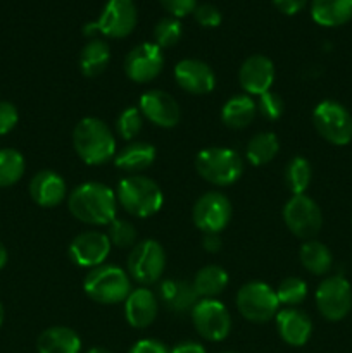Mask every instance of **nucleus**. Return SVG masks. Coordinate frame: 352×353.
I'll return each instance as SVG.
<instances>
[{"instance_id": "f257e3e1", "label": "nucleus", "mask_w": 352, "mask_h": 353, "mask_svg": "<svg viewBox=\"0 0 352 353\" xmlns=\"http://www.w3.org/2000/svg\"><path fill=\"white\" fill-rule=\"evenodd\" d=\"M68 209L81 223L109 226L116 219L117 196L104 183H83L68 195Z\"/></svg>"}, {"instance_id": "f03ea898", "label": "nucleus", "mask_w": 352, "mask_h": 353, "mask_svg": "<svg viewBox=\"0 0 352 353\" xmlns=\"http://www.w3.org/2000/svg\"><path fill=\"white\" fill-rule=\"evenodd\" d=\"M72 147L85 164L102 165L116 155V138L99 117H83L72 131Z\"/></svg>"}, {"instance_id": "7ed1b4c3", "label": "nucleus", "mask_w": 352, "mask_h": 353, "mask_svg": "<svg viewBox=\"0 0 352 353\" xmlns=\"http://www.w3.org/2000/svg\"><path fill=\"white\" fill-rule=\"evenodd\" d=\"M117 203L126 210L130 216L152 217L161 210L164 203V195L154 179L141 174H133L119 181L116 190Z\"/></svg>"}, {"instance_id": "20e7f679", "label": "nucleus", "mask_w": 352, "mask_h": 353, "mask_svg": "<svg viewBox=\"0 0 352 353\" xmlns=\"http://www.w3.org/2000/svg\"><path fill=\"white\" fill-rule=\"evenodd\" d=\"M83 290L90 300L100 305H116L131 293V278L117 265L102 264L90 269L83 279Z\"/></svg>"}, {"instance_id": "39448f33", "label": "nucleus", "mask_w": 352, "mask_h": 353, "mask_svg": "<svg viewBox=\"0 0 352 353\" xmlns=\"http://www.w3.org/2000/svg\"><path fill=\"white\" fill-rule=\"evenodd\" d=\"M244 159L226 147L204 148L195 157V171L202 179L216 186H230L244 174Z\"/></svg>"}, {"instance_id": "423d86ee", "label": "nucleus", "mask_w": 352, "mask_h": 353, "mask_svg": "<svg viewBox=\"0 0 352 353\" xmlns=\"http://www.w3.org/2000/svg\"><path fill=\"white\" fill-rule=\"evenodd\" d=\"M137 6L133 0H107L95 23L85 26V34L92 40L97 33L107 38H126L137 26Z\"/></svg>"}, {"instance_id": "0eeeda50", "label": "nucleus", "mask_w": 352, "mask_h": 353, "mask_svg": "<svg viewBox=\"0 0 352 353\" xmlns=\"http://www.w3.org/2000/svg\"><path fill=\"white\" fill-rule=\"evenodd\" d=\"M237 309L240 316L251 323L264 324L276 317L280 302L271 286L262 281H251L238 290Z\"/></svg>"}, {"instance_id": "6e6552de", "label": "nucleus", "mask_w": 352, "mask_h": 353, "mask_svg": "<svg viewBox=\"0 0 352 353\" xmlns=\"http://www.w3.org/2000/svg\"><path fill=\"white\" fill-rule=\"evenodd\" d=\"M313 124L317 134L328 143L344 147L352 140V116L340 102L323 100L313 112Z\"/></svg>"}, {"instance_id": "1a4fd4ad", "label": "nucleus", "mask_w": 352, "mask_h": 353, "mask_svg": "<svg viewBox=\"0 0 352 353\" xmlns=\"http://www.w3.org/2000/svg\"><path fill=\"white\" fill-rule=\"evenodd\" d=\"M166 269V252L155 240H144L128 255V276L141 286H150L161 279Z\"/></svg>"}, {"instance_id": "9d476101", "label": "nucleus", "mask_w": 352, "mask_h": 353, "mask_svg": "<svg viewBox=\"0 0 352 353\" xmlns=\"http://www.w3.org/2000/svg\"><path fill=\"white\" fill-rule=\"evenodd\" d=\"M283 221L293 236L300 240H314L323 226V214L320 205L306 193L292 195L283 207Z\"/></svg>"}, {"instance_id": "9b49d317", "label": "nucleus", "mask_w": 352, "mask_h": 353, "mask_svg": "<svg viewBox=\"0 0 352 353\" xmlns=\"http://www.w3.org/2000/svg\"><path fill=\"white\" fill-rule=\"evenodd\" d=\"M316 307L326 321L345 319L352 309V286L344 276H328L316 290Z\"/></svg>"}, {"instance_id": "f8f14e48", "label": "nucleus", "mask_w": 352, "mask_h": 353, "mask_svg": "<svg viewBox=\"0 0 352 353\" xmlns=\"http://www.w3.org/2000/svg\"><path fill=\"white\" fill-rule=\"evenodd\" d=\"M231 202L221 192H207L195 202L192 210L193 224L204 234H219L231 221Z\"/></svg>"}, {"instance_id": "ddd939ff", "label": "nucleus", "mask_w": 352, "mask_h": 353, "mask_svg": "<svg viewBox=\"0 0 352 353\" xmlns=\"http://www.w3.org/2000/svg\"><path fill=\"white\" fill-rule=\"evenodd\" d=\"M192 323L197 333L207 341L226 340L231 331V316L216 299H200L192 309Z\"/></svg>"}, {"instance_id": "4468645a", "label": "nucleus", "mask_w": 352, "mask_h": 353, "mask_svg": "<svg viewBox=\"0 0 352 353\" xmlns=\"http://www.w3.org/2000/svg\"><path fill=\"white\" fill-rule=\"evenodd\" d=\"M164 68V55L155 43H140L128 52L124 72L135 83L154 81Z\"/></svg>"}, {"instance_id": "2eb2a0df", "label": "nucleus", "mask_w": 352, "mask_h": 353, "mask_svg": "<svg viewBox=\"0 0 352 353\" xmlns=\"http://www.w3.org/2000/svg\"><path fill=\"white\" fill-rule=\"evenodd\" d=\"M110 247L113 245H110L106 233L83 231L71 241L68 248V255L72 264L79 265V268L93 269L106 262V259L110 254Z\"/></svg>"}, {"instance_id": "dca6fc26", "label": "nucleus", "mask_w": 352, "mask_h": 353, "mask_svg": "<svg viewBox=\"0 0 352 353\" xmlns=\"http://www.w3.org/2000/svg\"><path fill=\"white\" fill-rule=\"evenodd\" d=\"M144 119L157 128H175L179 123V105L173 95L162 90H148L140 97L138 103Z\"/></svg>"}, {"instance_id": "f3484780", "label": "nucleus", "mask_w": 352, "mask_h": 353, "mask_svg": "<svg viewBox=\"0 0 352 353\" xmlns=\"http://www.w3.org/2000/svg\"><path fill=\"white\" fill-rule=\"evenodd\" d=\"M175 79L190 95H207L216 86V74L209 64L199 59H183L175 65Z\"/></svg>"}, {"instance_id": "a211bd4d", "label": "nucleus", "mask_w": 352, "mask_h": 353, "mask_svg": "<svg viewBox=\"0 0 352 353\" xmlns=\"http://www.w3.org/2000/svg\"><path fill=\"white\" fill-rule=\"evenodd\" d=\"M238 81L247 95H262L271 90L275 81V64L266 55H251L240 65Z\"/></svg>"}, {"instance_id": "6ab92c4d", "label": "nucleus", "mask_w": 352, "mask_h": 353, "mask_svg": "<svg viewBox=\"0 0 352 353\" xmlns=\"http://www.w3.org/2000/svg\"><path fill=\"white\" fill-rule=\"evenodd\" d=\"M68 195V185L64 178L50 169L37 172L30 181V196L37 205L43 209L61 205Z\"/></svg>"}, {"instance_id": "aec40b11", "label": "nucleus", "mask_w": 352, "mask_h": 353, "mask_svg": "<svg viewBox=\"0 0 352 353\" xmlns=\"http://www.w3.org/2000/svg\"><path fill=\"white\" fill-rule=\"evenodd\" d=\"M280 338L290 347H304L313 334V321L300 309L278 310L275 317Z\"/></svg>"}, {"instance_id": "412c9836", "label": "nucleus", "mask_w": 352, "mask_h": 353, "mask_svg": "<svg viewBox=\"0 0 352 353\" xmlns=\"http://www.w3.org/2000/svg\"><path fill=\"white\" fill-rule=\"evenodd\" d=\"M159 312V300L148 288L131 290L124 300V317L135 330H145L155 321Z\"/></svg>"}, {"instance_id": "4be33fe9", "label": "nucleus", "mask_w": 352, "mask_h": 353, "mask_svg": "<svg viewBox=\"0 0 352 353\" xmlns=\"http://www.w3.org/2000/svg\"><path fill=\"white\" fill-rule=\"evenodd\" d=\"M159 296L166 309L175 314L192 312L195 303L199 302V295L193 285L185 279H164L159 288Z\"/></svg>"}, {"instance_id": "5701e85b", "label": "nucleus", "mask_w": 352, "mask_h": 353, "mask_svg": "<svg viewBox=\"0 0 352 353\" xmlns=\"http://www.w3.org/2000/svg\"><path fill=\"white\" fill-rule=\"evenodd\" d=\"M155 147L154 145L147 143V141H130L126 147L121 148L119 152H116L114 155V164L117 169L124 172H137L145 171V169L150 168L155 162Z\"/></svg>"}, {"instance_id": "b1692460", "label": "nucleus", "mask_w": 352, "mask_h": 353, "mask_svg": "<svg viewBox=\"0 0 352 353\" xmlns=\"http://www.w3.org/2000/svg\"><path fill=\"white\" fill-rule=\"evenodd\" d=\"M37 350L38 353H79L81 338L71 327H48L38 336Z\"/></svg>"}, {"instance_id": "393cba45", "label": "nucleus", "mask_w": 352, "mask_h": 353, "mask_svg": "<svg viewBox=\"0 0 352 353\" xmlns=\"http://www.w3.org/2000/svg\"><path fill=\"white\" fill-rule=\"evenodd\" d=\"M311 17L320 26H342L352 19V0H313Z\"/></svg>"}, {"instance_id": "a878e982", "label": "nucleus", "mask_w": 352, "mask_h": 353, "mask_svg": "<svg viewBox=\"0 0 352 353\" xmlns=\"http://www.w3.org/2000/svg\"><path fill=\"white\" fill-rule=\"evenodd\" d=\"M257 103L251 95H235L226 100L221 109V121L230 130H244L254 121Z\"/></svg>"}, {"instance_id": "bb28decb", "label": "nucleus", "mask_w": 352, "mask_h": 353, "mask_svg": "<svg viewBox=\"0 0 352 353\" xmlns=\"http://www.w3.org/2000/svg\"><path fill=\"white\" fill-rule=\"evenodd\" d=\"M228 283H230L228 272L221 265L209 264L197 271L192 285L199 299H216L226 290Z\"/></svg>"}, {"instance_id": "cd10ccee", "label": "nucleus", "mask_w": 352, "mask_h": 353, "mask_svg": "<svg viewBox=\"0 0 352 353\" xmlns=\"http://www.w3.org/2000/svg\"><path fill=\"white\" fill-rule=\"evenodd\" d=\"M110 61V48L107 41L92 38L79 54V69L86 78H97L106 71Z\"/></svg>"}, {"instance_id": "c85d7f7f", "label": "nucleus", "mask_w": 352, "mask_h": 353, "mask_svg": "<svg viewBox=\"0 0 352 353\" xmlns=\"http://www.w3.org/2000/svg\"><path fill=\"white\" fill-rule=\"evenodd\" d=\"M299 259L302 268L314 276H323L333 265V255L330 248L317 240H307L300 247Z\"/></svg>"}, {"instance_id": "c756f323", "label": "nucleus", "mask_w": 352, "mask_h": 353, "mask_svg": "<svg viewBox=\"0 0 352 353\" xmlns=\"http://www.w3.org/2000/svg\"><path fill=\"white\" fill-rule=\"evenodd\" d=\"M280 152V141L275 133L271 131H264V133H257L248 140L247 148H245V155L247 161L252 165H266L278 155Z\"/></svg>"}, {"instance_id": "7c9ffc66", "label": "nucleus", "mask_w": 352, "mask_h": 353, "mask_svg": "<svg viewBox=\"0 0 352 353\" xmlns=\"http://www.w3.org/2000/svg\"><path fill=\"white\" fill-rule=\"evenodd\" d=\"M313 179V168L311 162L302 155H295L290 159L285 168V185L292 192V195H302L309 188Z\"/></svg>"}, {"instance_id": "2f4dec72", "label": "nucleus", "mask_w": 352, "mask_h": 353, "mask_svg": "<svg viewBox=\"0 0 352 353\" xmlns=\"http://www.w3.org/2000/svg\"><path fill=\"white\" fill-rule=\"evenodd\" d=\"M26 161L16 148H0V188H9L23 178Z\"/></svg>"}, {"instance_id": "473e14b6", "label": "nucleus", "mask_w": 352, "mask_h": 353, "mask_svg": "<svg viewBox=\"0 0 352 353\" xmlns=\"http://www.w3.org/2000/svg\"><path fill=\"white\" fill-rule=\"evenodd\" d=\"M276 296H278L280 305H286V309H293V307L300 305L307 296V285L304 279L290 276L285 278L280 286L276 288Z\"/></svg>"}, {"instance_id": "72a5a7b5", "label": "nucleus", "mask_w": 352, "mask_h": 353, "mask_svg": "<svg viewBox=\"0 0 352 353\" xmlns=\"http://www.w3.org/2000/svg\"><path fill=\"white\" fill-rule=\"evenodd\" d=\"M183 26L176 17H162L154 28V40L159 48H171L182 40Z\"/></svg>"}, {"instance_id": "f704fd0d", "label": "nucleus", "mask_w": 352, "mask_h": 353, "mask_svg": "<svg viewBox=\"0 0 352 353\" xmlns=\"http://www.w3.org/2000/svg\"><path fill=\"white\" fill-rule=\"evenodd\" d=\"M137 228L133 223L126 219H114L109 224V231H107V238H109L110 245L117 248H133L137 245Z\"/></svg>"}, {"instance_id": "c9c22d12", "label": "nucleus", "mask_w": 352, "mask_h": 353, "mask_svg": "<svg viewBox=\"0 0 352 353\" xmlns=\"http://www.w3.org/2000/svg\"><path fill=\"white\" fill-rule=\"evenodd\" d=\"M141 126H144V116L138 107H126L117 116L116 131L123 140H135L141 131Z\"/></svg>"}, {"instance_id": "e433bc0d", "label": "nucleus", "mask_w": 352, "mask_h": 353, "mask_svg": "<svg viewBox=\"0 0 352 353\" xmlns=\"http://www.w3.org/2000/svg\"><path fill=\"white\" fill-rule=\"evenodd\" d=\"M257 110L261 112V116L268 121H276L283 116V110H285V102H283L282 97L275 92H266L262 95H259L257 102Z\"/></svg>"}, {"instance_id": "4c0bfd02", "label": "nucleus", "mask_w": 352, "mask_h": 353, "mask_svg": "<svg viewBox=\"0 0 352 353\" xmlns=\"http://www.w3.org/2000/svg\"><path fill=\"white\" fill-rule=\"evenodd\" d=\"M195 21L204 28H216L221 24V12L213 3H200L193 10Z\"/></svg>"}, {"instance_id": "58836bf2", "label": "nucleus", "mask_w": 352, "mask_h": 353, "mask_svg": "<svg viewBox=\"0 0 352 353\" xmlns=\"http://www.w3.org/2000/svg\"><path fill=\"white\" fill-rule=\"evenodd\" d=\"M19 121V114L14 103L0 100V137L10 133Z\"/></svg>"}, {"instance_id": "ea45409f", "label": "nucleus", "mask_w": 352, "mask_h": 353, "mask_svg": "<svg viewBox=\"0 0 352 353\" xmlns=\"http://www.w3.org/2000/svg\"><path fill=\"white\" fill-rule=\"evenodd\" d=\"M159 2L176 19L188 16L197 7V0H159Z\"/></svg>"}, {"instance_id": "a19ab883", "label": "nucleus", "mask_w": 352, "mask_h": 353, "mask_svg": "<svg viewBox=\"0 0 352 353\" xmlns=\"http://www.w3.org/2000/svg\"><path fill=\"white\" fill-rule=\"evenodd\" d=\"M128 353H169V350L162 341L145 338V340L137 341Z\"/></svg>"}, {"instance_id": "79ce46f5", "label": "nucleus", "mask_w": 352, "mask_h": 353, "mask_svg": "<svg viewBox=\"0 0 352 353\" xmlns=\"http://www.w3.org/2000/svg\"><path fill=\"white\" fill-rule=\"evenodd\" d=\"M271 2L275 3L280 12L286 14V16H293V14L300 12L306 7L307 0H271Z\"/></svg>"}, {"instance_id": "37998d69", "label": "nucleus", "mask_w": 352, "mask_h": 353, "mask_svg": "<svg viewBox=\"0 0 352 353\" xmlns=\"http://www.w3.org/2000/svg\"><path fill=\"white\" fill-rule=\"evenodd\" d=\"M169 353H207L204 345L197 343V341H182L176 347H173Z\"/></svg>"}, {"instance_id": "c03bdc74", "label": "nucleus", "mask_w": 352, "mask_h": 353, "mask_svg": "<svg viewBox=\"0 0 352 353\" xmlns=\"http://www.w3.org/2000/svg\"><path fill=\"white\" fill-rule=\"evenodd\" d=\"M221 245H223V241H221L219 234H204L202 247L206 252L216 254V252L221 250Z\"/></svg>"}, {"instance_id": "a18cd8bd", "label": "nucleus", "mask_w": 352, "mask_h": 353, "mask_svg": "<svg viewBox=\"0 0 352 353\" xmlns=\"http://www.w3.org/2000/svg\"><path fill=\"white\" fill-rule=\"evenodd\" d=\"M7 261H9V254H7V248L3 247V243H0V269L6 268Z\"/></svg>"}, {"instance_id": "49530a36", "label": "nucleus", "mask_w": 352, "mask_h": 353, "mask_svg": "<svg viewBox=\"0 0 352 353\" xmlns=\"http://www.w3.org/2000/svg\"><path fill=\"white\" fill-rule=\"evenodd\" d=\"M86 353H113V352L107 350V348H102V347H95V348H90Z\"/></svg>"}, {"instance_id": "de8ad7c7", "label": "nucleus", "mask_w": 352, "mask_h": 353, "mask_svg": "<svg viewBox=\"0 0 352 353\" xmlns=\"http://www.w3.org/2000/svg\"><path fill=\"white\" fill-rule=\"evenodd\" d=\"M3 316H6V312H3V305L0 303V326L3 324Z\"/></svg>"}, {"instance_id": "09e8293b", "label": "nucleus", "mask_w": 352, "mask_h": 353, "mask_svg": "<svg viewBox=\"0 0 352 353\" xmlns=\"http://www.w3.org/2000/svg\"><path fill=\"white\" fill-rule=\"evenodd\" d=\"M223 353H237V352H223Z\"/></svg>"}]
</instances>
